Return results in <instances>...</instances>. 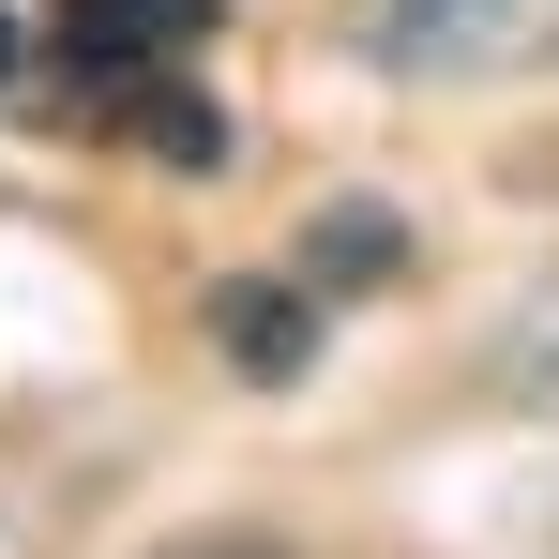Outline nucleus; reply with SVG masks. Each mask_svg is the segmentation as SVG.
Listing matches in <instances>:
<instances>
[{
	"instance_id": "nucleus-1",
	"label": "nucleus",
	"mask_w": 559,
	"mask_h": 559,
	"mask_svg": "<svg viewBox=\"0 0 559 559\" xmlns=\"http://www.w3.org/2000/svg\"><path fill=\"white\" fill-rule=\"evenodd\" d=\"M212 31H227V0H46V15L15 31V76L61 106L76 136L136 152V167H182V182H212V167H227Z\"/></svg>"
},
{
	"instance_id": "nucleus-2",
	"label": "nucleus",
	"mask_w": 559,
	"mask_h": 559,
	"mask_svg": "<svg viewBox=\"0 0 559 559\" xmlns=\"http://www.w3.org/2000/svg\"><path fill=\"white\" fill-rule=\"evenodd\" d=\"M333 46L378 92H499L559 61V0H333Z\"/></svg>"
},
{
	"instance_id": "nucleus-3",
	"label": "nucleus",
	"mask_w": 559,
	"mask_h": 559,
	"mask_svg": "<svg viewBox=\"0 0 559 559\" xmlns=\"http://www.w3.org/2000/svg\"><path fill=\"white\" fill-rule=\"evenodd\" d=\"M212 333H227V348H242L258 378L318 364V302H302V273H227V302H212Z\"/></svg>"
},
{
	"instance_id": "nucleus-4",
	"label": "nucleus",
	"mask_w": 559,
	"mask_h": 559,
	"mask_svg": "<svg viewBox=\"0 0 559 559\" xmlns=\"http://www.w3.org/2000/svg\"><path fill=\"white\" fill-rule=\"evenodd\" d=\"M484 393H499V408H530V424H559V273L484 333Z\"/></svg>"
},
{
	"instance_id": "nucleus-5",
	"label": "nucleus",
	"mask_w": 559,
	"mask_h": 559,
	"mask_svg": "<svg viewBox=\"0 0 559 559\" xmlns=\"http://www.w3.org/2000/svg\"><path fill=\"white\" fill-rule=\"evenodd\" d=\"M152 559H302V545H273V530H197V545H152Z\"/></svg>"
}]
</instances>
